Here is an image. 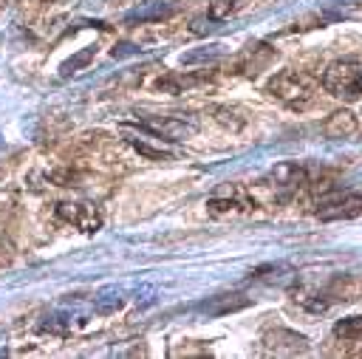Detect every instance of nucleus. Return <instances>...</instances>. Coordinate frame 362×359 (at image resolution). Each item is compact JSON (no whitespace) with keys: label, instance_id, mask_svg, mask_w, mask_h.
<instances>
[{"label":"nucleus","instance_id":"obj_1","mask_svg":"<svg viewBox=\"0 0 362 359\" xmlns=\"http://www.w3.org/2000/svg\"><path fill=\"white\" fill-rule=\"evenodd\" d=\"M322 90L337 96V99H359L362 93V59L359 57H345V59H337L325 68L322 73Z\"/></svg>","mask_w":362,"mask_h":359},{"label":"nucleus","instance_id":"obj_2","mask_svg":"<svg viewBox=\"0 0 362 359\" xmlns=\"http://www.w3.org/2000/svg\"><path fill=\"white\" fill-rule=\"evenodd\" d=\"M314 79L311 76H305L303 71H280V73H274L272 79H269V85H266V90L274 96V99H280L283 105H288V107H303V105H308L311 99H314Z\"/></svg>","mask_w":362,"mask_h":359},{"label":"nucleus","instance_id":"obj_3","mask_svg":"<svg viewBox=\"0 0 362 359\" xmlns=\"http://www.w3.org/2000/svg\"><path fill=\"white\" fill-rule=\"evenodd\" d=\"M255 209V198L246 192L243 184H223L206 198V212L209 215H229V212H246Z\"/></svg>","mask_w":362,"mask_h":359},{"label":"nucleus","instance_id":"obj_4","mask_svg":"<svg viewBox=\"0 0 362 359\" xmlns=\"http://www.w3.org/2000/svg\"><path fill=\"white\" fill-rule=\"evenodd\" d=\"M139 130H147V133L167 139V141H187L198 133V122L181 119V116H150V119L139 122Z\"/></svg>","mask_w":362,"mask_h":359},{"label":"nucleus","instance_id":"obj_5","mask_svg":"<svg viewBox=\"0 0 362 359\" xmlns=\"http://www.w3.org/2000/svg\"><path fill=\"white\" fill-rule=\"evenodd\" d=\"M362 215V195L359 192H342L334 198H325L317 209L320 220H351Z\"/></svg>","mask_w":362,"mask_h":359},{"label":"nucleus","instance_id":"obj_6","mask_svg":"<svg viewBox=\"0 0 362 359\" xmlns=\"http://www.w3.org/2000/svg\"><path fill=\"white\" fill-rule=\"evenodd\" d=\"M57 218L82 229V232H96L102 226V218L93 209V204H79V201H59L57 204Z\"/></svg>","mask_w":362,"mask_h":359},{"label":"nucleus","instance_id":"obj_7","mask_svg":"<svg viewBox=\"0 0 362 359\" xmlns=\"http://www.w3.org/2000/svg\"><path fill=\"white\" fill-rule=\"evenodd\" d=\"M263 345L269 353H283V356H294V353H305L308 351V339L294 334V331H286V328H274L263 336Z\"/></svg>","mask_w":362,"mask_h":359},{"label":"nucleus","instance_id":"obj_8","mask_svg":"<svg viewBox=\"0 0 362 359\" xmlns=\"http://www.w3.org/2000/svg\"><path fill=\"white\" fill-rule=\"evenodd\" d=\"M252 300L246 294H218V297H209L206 302L198 305L201 314L206 317H223V314H235L240 308H246Z\"/></svg>","mask_w":362,"mask_h":359},{"label":"nucleus","instance_id":"obj_9","mask_svg":"<svg viewBox=\"0 0 362 359\" xmlns=\"http://www.w3.org/2000/svg\"><path fill=\"white\" fill-rule=\"evenodd\" d=\"M356 116L351 110H334L325 122H322V136L325 139H348L356 133Z\"/></svg>","mask_w":362,"mask_h":359},{"label":"nucleus","instance_id":"obj_10","mask_svg":"<svg viewBox=\"0 0 362 359\" xmlns=\"http://www.w3.org/2000/svg\"><path fill=\"white\" fill-rule=\"evenodd\" d=\"M269 181H274L277 187L294 189V187H300V184L308 181V172H305V167H300L297 161H280V164H274V170L269 172Z\"/></svg>","mask_w":362,"mask_h":359},{"label":"nucleus","instance_id":"obj_11","mask_svg":"<svg viewBox=\"0 0 362 359\" xmlns=\"http://www.w3.org/2000/svg\"><path fill=\"white\" fill-rule=\"evenodd\" d=\"M334 336L345 339V342L362 339V317H345V319L334 322Z\"/></svg>","mask_w":362,"mask_h":359},{"label":"nucleus","instance_id":"obj_12","mask_svg":"<svg viewBox=\"0 0 362 359\" xmlns=\"http://www.w3.org/2000/svg\"><path fill=\"white\" fill-rule=\"evenodd\" d=\"M201 76H178V73H170V76H161L158 82H156V88L158 90H167V93H181L184 88H189V85H195Z\"/></svg>","mask_w":362,"mask_h":359},{"label":"nucleus","instance_id":"obj_13","mask_svg":"<svg viewBox=\"0 0 362 359\" xmlns=\"http://www.w3.org/2000/svg\"><path fill=\"white\" fill-rule=\"evenodd\" d=\"M218 57H223V45H206V48H201V51H189V54H184V57H181V65L212 62V59H218Z\"/></svg>","mask_w":362,"mask_h":359},{"label":"nucleus","instance_id":"obj_14","mask_svg":"<svg viewBox=\"0 0 362 359\" xmlns=\"http://www.w3.org/2000/svg\"><path fill=\"white\" fill-rule=\"evenodd\" d=\"M93 54H96V48L93 45H88V48H82L79 54H74L68 62H62V68H59V73L62 76H71V73H76L79 68H85L90 59H93Z\"/></svg>","mask_w":362,"mask_h":359},{"label":"nucleus","instance_id":"obj_15","mask_svg":"<svg viewBox=\"0 0 362 359\" xmlns=\"http://www.w3.org/2000/svg\"><path fill=\"white\" fill-rule=\"evenodd\" d=\"M93 305H96L99 314H113V311L122 305V294H119L116 288H105V291L93 300Z\"/></svg>","mask_w":362,"mask_h":359},{"label":"nucleus","instance_id":"obj_16","mask_svg":"<svg viewBox=\"0 0 362 359\" xmlns=\"http://www.w3.org/2000/svg\"><path fill=\"white\" fill-rule=\"evenodd\" d=\"M232 11H235V0H212V3L206 6V17H209L212 23H223V20H229Z\"/></svg>","mask_w":362,"mask_h":359},{"label":"nucleus","instance_id":"obj_17","mask_svg":"<svg viewBox=\"0 0 362 359\" xmlns=\"http://www.w3.org/2000/svg\"><path fill=\"white\" fill-rule=\"evenodd\" d=\"M170 11H173L170 6H147V8H139V11L127 14V20L130 23H136V20H158V17H167Z\"/></svg>","mask_w":362,"mask_h":359},{"label":"nucleus","instance_id":"obj_18","mask_svg":"<svg viewBox=\"0 0 362 359\" xmlns=\"http://www.w3.org/2000/svg\"><path fill=\"white\" fill-rule=\"evenodd\" d=\"M127 141H130V147H133L136 153H141V155H147V158H153V161H170L167 153H161V150H156V147H150V144H144V141H139V139H127Z\"/></svg>","mask_w":362,"mask_h":359},{"label":"nucleus","instance_id":"obj_19","mask_svg":"<svg viewBox=\"0 0 362 359\" xmlns=\"http://www.w3.org/2000/svg\"><path fill=\"white\" fill-rule=\"evenodd\" d=\"M139 51H141V48H136V45H130V42H122L119 48L110 51V57H113V59H122V57H127V54H139Z\"/></svg>","mask_w":362,"mask_h":359},{"label":"nucleus","instance_id":"obj_20","mask_svg":"<svg viewBox=\"0 0 362 359\" xmlns=\"http://www.w3.org/2000/svg\"><path fill=\"white\" fill-rule=\"evenodd\" d=\"M110 6H124V3H133V0H107Z\"/></svg>","mask_w":362,"mask_h":359}]
</instances>
